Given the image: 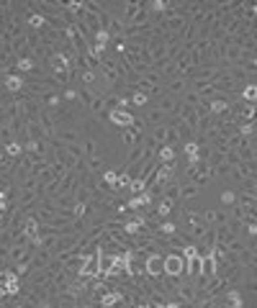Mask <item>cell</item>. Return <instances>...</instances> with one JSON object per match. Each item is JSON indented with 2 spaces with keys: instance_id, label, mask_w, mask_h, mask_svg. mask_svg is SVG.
<instances>
[{
  "instance_id": "6da1fadb",
  "label": "cell",
  "mask_w": 257,
  "mask_h": 308,
  "mask_svg": "<svg viewBox=\"0 0 257 308\" xmlns=\"http://www.w3.org/2000/svg\"><path fill=\"white\" fill-rule=\"evenodd\" d=\"M108 118L111 123H116L118 129H126L134 123V111L131 108H113V111H108Z\"/></svg>"
},
{
  "instance_id": "7a4b0ae2",
  "label": "cell",
  "mask_w": 257,
  "mask_h": 308,
  "mask_svg": "<svg viewBox=\"0 0 257 308\" xmlns=\"http://www.w3.org/2000/svg\"><path fill=\"white\" fill-rule=\"evenodd\" d=\"M165 272V254H147L144 262V275L147 277H157Z\"/></svg>"
},
{
  "instance_id": "3957f363",
  "label": "cell",
  "mask_w": 257,
  "mask_h": 308,
  "mask_svg": "<svg viewBox=\"0 0 257 308\" xmlns=\"http://www.w3.org/2000/svg\"><path fill=\"white\" fill-rule=\"evenodd\" d=\"M78 241H80V234H75V231H72V234L59 236V239L54 241V246H52V254L57 257V254H62V252H70V249H72V246L78 244Z\"/></svg>"
},
{
  "instance_id": "277c9868",
  "label": "cell",
  "mask_w": 257,
  "mask_h": 308,
  "mask_svg": "<svg viewBox=\"0 0 257 308\" xmlns=\"http://www.w3.org/2000/svg\"><path fill=\"white\" fill-rule=\"evenodd\" d=\"M255 152H257L255 139H242L239 147H237V157H239L242 162H255Z\"/></svg>"
},
{
  "instance_id": "5b68a950",
  "label": "cell",
  "mask_w": 257,
  "mask_h": 308,
  "mask_svg": "<svg viewBox=\"0 0 257 308\" xmlns=\"http://www.w3.org/2000/svg\"><path fill=\"white\" fill-rule=\"evenodd\" d=\"M162 90L165 92H170V95H183V92L188 90V80H185V77L183 75H180V77H172V80H168V82H165L162 85Z\"/></svg>"
},
{
  "instance_id": "8992f818",
  "label": "cell",
  "mask_w": 257,
  "mask_h": 308,
  "mask_svg": "<svg viewBox=\"0 0 257 308\" xmlns=\"http://www.w3.org/2000/svg\"><path fill=\"white\" fill-rule=\"evenodd\" d=\"M23 85H26V80L21 77V72H16V75H5V77H3V90H8L10 95L21 92V90H23Z\"/></svg>"
},
{
  "instance_id": "52a82bcc",
  "label": "cell",
  "mask_w": 257,
  "mask_h": 308,
  "mask_svg": "<svg viewBox=\"0 0 257 308\" xmlns=\"http://www.w3.org/2000/svg\"><path fill=\"white\" fill-rule=\"evenodd\" d=\"M157 108H160L162 113L172 116V113H177V108H180V98H175V95H160L157 98Z\"/></svg>"
},
{
  "instance_id": "ba28073f",
  "label": "cell",
  "mask_w": 257,
  "mask_h": 308,
  "mask_svg": "<svg viewBox=\"0 0 257 308\" xmlns=\"http://www.w3.org/2000/svg\"><path fill=\"white\" fill-rule=\"evenodd\" d=\"M41 139H47L41 123L39 121H26V142H41Z\"/></svg>"
},
{
  "instance_id": "9c48e42d",
  "label": "cell",
  "mask_w": 257,
  "mask_h": 308,
  "mask_svg": "<svg viewBox=\"0 0 257 308\" xmlns=\"http://www.w3.org/2000/svg\"><path fill=\"white\" fill-rule=\"evenodd\" d=\"M175 149L172 147H165V144H160L157 149H155V159L160 162V164H170V162H175Z\"/></svg>"
},
{
  "instance_id": "30bf717a",
  "label": "cell",
  "mask_w": 257,
  "mask_h": 308,
  "mask_svg": "<svg viewBox=\"0 0 257 308\" xmlns=\"http://www.w3.org/2000/svg\"><path fill=\"white\" fill-rule=\"evenodd\" d=\"M175 131H177V142L180 144H188V142H195V131L188 126L185 121H180L177 126H175Z\"/></svg>"
},
{
  "instance_id": "8fae6325",
  "label": "cell",
  "mask_w": 257,
  "mask_h": 308,
  "mask_svg": "<svg viewBox=\"0 0 257 308\" xmlns=\"http://www.w3.org/2000/svg\"><path fill=\"white\" fill-rule=\"evenodd\" d=\"M226 216L224 211H203V221L208 224V226H221V224H226Z\"/></svg>"
},
{
  "instance_id": "7c38bea8",
  "label": "cell",
  "mask_w": 257,
  "mask_h": 308,
  "mask_svg": "<svg viewBox=\"0 0 257 308\" xmlns=\"http://www.w3.org/2000/svg\"><path fill=\"white\" fill-rule=\"evenodd\" d=\"M165 121H168V113H162L160 108H152V111L147 113V118H144V123H147V126H152V129L155 126H162Z\"/></svg>"
},
{
  "instance_id": "4fadbf2b",
  "label": "cell",
  "mask_w": 257,
  "mask_h": 308,
  "mask_svg": "<svg viewBox=\"0 0 257 308\" xmlns=\"http://www.w3.org/2000/svg\"><path fill=\"white\" fill-rule=\"evenodd\" d=\"M3 149H5V154H8L10 159H18V157H23V154H26V149H23V144L18 142V139H13V142L3 144Z\"/></svg>"
},
{
  "instance_id": "5bb4252c",
  "label": "cell",
  "mask_w": 257,
  "mask_h": 308,
  "mask_svg": "<svg viewBox=\"0 0 257 308\" xmlns=\"http://www.w3.org/2000/svg\"><path fill=\"white\" fill-rule=\"evenodd\" d=\"M80 272H85L90 277H98V272H100V267H98V252L95 254H87V259H85V265H83Z\"/></svg>"
},
{
  "instance_id": "9a60e30c",
  "label": "cell",
  "mask_w": 257,
  "mask_h": 308,
  "mask_svg": "<svg viewBox=\"0 0 257 308\" xmlns=\"http://www.w3.org/2000/svg\"><path fill=\"white\" fill-rule=\"evenodd\" d=\"M85 164H87V172L90 175H100L105 169V162L98 157V154H93V157H85Z\"/></svg>"
},
{
  "instance_id": "2e32d148",
  "label": "cell",
  "mask_w": 257,
  "mask_h": 308,
  "mask_svg": "<svg viewBox=\"0 0 257 308\" xmlns=\"http://www.w3.org/2000/svg\"><path fill=\"white\" fill-rule=\"evenodd\" d=\"M229 111V100H224V98H216V100H208V113L211 116H221Z\"/></svg>"
},
{
  "instance_id": "e0dca14e",
  "label": "cell",
  "mask_w": 257,
  "mask_h": 308,
  "mask_svg": "<svg viewBox=\"0 0 257 308\" xmlns=\"http://www.w3.org/2000/svg\"><path fill=\"white\" fill-rule=\"evenodd\" d=\"M198 195V185L195 182H180V198L177 200H193Z\"/></svg>"
},
{
  "instance_id": "ac0fdd59",
  "label": "cell",
  "mask_w": 257,
  "mask_h": 308,
  "mask_svg": "<svg viewBox=\"0 0 257 308\" xmlns=\"http://www.w3.org/2000/svg\"><path fill=\"white\" fill-rule=\"evenodd\" d=\"M172 211H175V203H172V200H168V198H162L160 200V203H157V216H160V219H172Z\"/></svg>"
},
{
  "instance_id": "d6986e66",
  "label": "cell",
  "mask_w": 257,
  "mask_h": 308,
  "mask_svg": "<svg viewBox=\"0 0 257 308\" xmlns=\"http://www.w3.org/2000/svg\"><path fill=\"white\" fill-rule=\"evenodd\" d=\"M18 72H26V75H34L36 70H39V65H36V62H34V57L31 54H28V57H23V59H18Z\"/></svg>"
},
{
  "instance_id": "ffe728a7",
  "label": "cell",
  "mask_w": 257,
  "mask_h": 308,
  "mask_svg": "<svg viewBox=\"0 0 257 308\" xmlns=\"http://www.w3.org/2000/svg\"><path fill=\"white\" fill-rule=\"evenodd\" d=\"M10 172H13V159L5 154L3 144H0V175H8L10 177Z\"/></svg>"
},
{
  "instance_id": "44dd1931",
  "label": "cell",
  "mask_w": 257,
  "mask_h": 308,
  "mask_svg": "<svg viewBox=\"0 0 257 308\" xmlns=\"http://www.w3.org/2000/svg\"><path fill=\"white\" fill-rule=\"evenodd\" d=\"M239 98H242V103H255V98H257V87H255V82H250V85H242V90H239Z\"/></svg>"
},
{
  "instance_id": "7402d4cb",
  "label": "cell",
  "mask_w": 257,
  "mask_h": 308,
  "mask_svg": "<svg viewBox=\"0 0 257 308\" xmlns=\"http://www.w3.org/2000/svg\"><path fill=\"white\" fill-rule=\"evenodd\" d=\"M162 193H165L162 198H168V200H172V203H175V200L180 198V182L172 180L170 185H165V190H162Z\"/></svg>"
},
{
  "instance_id": "603a6c76",
  "label": "cell",
  "mask_w": 257,
  "mask_h": 308,
  "mask_svg": "<svg viewBox=\"0 0 257 308\" xmlns=\"http://www.w3.org/2000/svg\"><path fill=\"white\" fill-rule=\"evenodd\" d=\"M129 103H131L134 108H144V105L149 103V95H144L142 90H134V92H131V98H129Z\"/></svg>"
},
{
  "instance_id": "cb8c5ba5",
  "label": "cell",
  "mask_w": 257,
  "mask_h": 308,
  "mask_svg": "<svg viewBox=\"0 0 257 308\" xmlns=\"http://www.w3.org/2000/svg\"><path fill=\"white\" fill-rule=\"evenodd\" d=\"M116 180H118V172H113V169H108V167H105L103 172H100V182H105L111 190L116 188Z\"/></svg>"
},
{
  "instance_id": "d4e9b609",
  "label": "cell",
  "mask_w": 257,
  "mask_h": 308,
  "mask_svg": "<svg viewBox=\"0 0 257 308\" xmlns=\"http://www.w3.org/2000/svg\"><path fill=\"white\" fill-rule=\"evenodd\" d=\"M142 154H144V147H142V144H134V147H131V152L126 154V167L137 162V159L142 157Z\"/></svg>"
},
{
  "instance_id": "484cf974",
  "label": "cell",
  "mask_w": 257,
  "mask_h": 308,
  "mask_svg": "<svg viewBox=\"0 0 257 308\" xmlns=\"http://www.w3.org/2000/svg\"><path fill=\"white\" fill-rule=\"evenodd\" d=\"M83 152H85V157H93V154H98V144H95L93 136H87L85 142H83Z\"/></svg>"
},
{
  "instance_id": "4316f807",
  "label": "cell",
  "mask_w": 257,
  "mask_h": 308,
  "mask_svg": "<svg viewBox=\"0 0 257 308\" xmlns=\"http://www.w3.org/2000/svg\"><path fill=\"white\" fill-rule=\"evenodd\" d=\"M165 134H168V126H165V123H162V126H155V129H152V134H149V136H152L157 144H165Z\"/></svg>"
},
{
  "instance_id": "83f0119b",
  "label": "cell",
  "mask_w": 257,
  "mask_h": 308,
  "mask_svg": "<svg viewBox=\"0 0 257 308\" xmlns=\"http://www.w3.org/2000/svg\"><path fill=\"white\" fill-rule=\"evenodd\" d=\"M65 149L72 154L75 159H85V152H83V144H65Z\"/></svg>"
},
{
  "instance_id": "f1b7e54d",
  "label": "cell",
  "mask_w": 257,
  "mask_h": 308,
  "mask_svg": "<svg viewBox=\"0 0 257 308\" xmlns=\"http://www.w3.org/2000/svg\"><path fill=\"white\" fill-rule=\"evenodd\" d=\"M214 169V175L216 177H229V172H232V164H226V162H221V164H216V167H211Z\"/></svg>"
},
{
  "instance_id": "f546056e",
  "label": "cell",
  "mask_w": 257,
  "mask_h": 308,
  "mask_svg": "<svg viewBox=\"0 0 257 308\" xmlns=\"http://www.w3.org/2000/svg\"><path fill=\"white\" fill-rule=\"evenodd\" d=\"M129 190H131L134 195L144 193V180H142V177H131V182H129Z\"/></svg>"
},
{
  "instance_id": "4dcf8cb0",
  "label": "cell",
  "mask_w": 257,
  "mask_h": 308,
  "mask_svg": "<svg viewBox=\"0 0 257 308\" xmlns=\"http://www.w3.org/2000/svg\"><path fill=\"white\" fill-rule=\"evenodd\" d=\"M224 162V152H211L208 157H206V164L208 167H216V164H221Z\"/></svg>"
},
{
  "instance_id": "1f68e13d",
  "label": "cell",
  "mask_w": 257,
  "mask_h": 308,
  "mask_svg": "<svg viewBox=\"0 0 257 308\" xmlns=\"http://www.w3.org/2000/svg\"><path fill=\"white\" fill-rule=\"evenodd\" d=\"M237 203V193L234 190H224L221 193V206L226 208V206H234Z\"/></svg>"
},
{
  "instance_id": "d6a6232c",
  "label": "cell",
  "mask_w": 257,
  "mask_h": 308,
  "mask_svg": "<svg viewBox=\"0 0 257 308\" xmlns=\"http://www.w3.org/2000/svg\"><path fill=\"white\" fill-rule=\"evenodd\" d=\"M10 188H13V180L8 175H0V195H8Z\"/></svg>"
},
{
  "instance_id": "836d02e7",
  "label": "cell",
  "mask_w": 257,
  "mask_h": 308,
  "mask_svg": "<svg viewBox=\"0 0 257 308\" xmlns=\"http://www.w3.org/2000/svg\"><path fill=\"white\" fill-rule=\"evenodd\" d=\"M175 144H177V131L168 129V134H165V147H175Z\"/></svg>"
},
{
  "instance_id": "e575fe53",
  "label": "cell",
  "mask_w": 257,
  "mask_h": 308,
  "mask_svg": "<svg viewBox=\"0 0 257 308\" xmlns=\"http://www.w3.org/2000/svg\"><path fill=\"white\" fill-rule=\"evenodd\" d=\"M10 208V200H8V195H0V213L3 211H8Z\"/></svg>"
}]
</instances>
